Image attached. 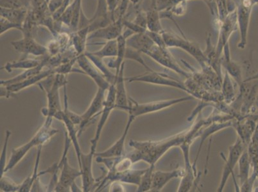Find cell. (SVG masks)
Wrapping results in <instances>:
<instances>
[{"label":"cell","instance_id":"18","mask_svg":"<svg viewBox=\"0 0 258 192\" xmlns=\"http://www.w3.org/2000/svg\"><path fill=\"white\" fill-rule=\"evenodd\" d=\"M257 126V122L250 116H248L234 121L232 127H233L234 130L236 131L239 139L247 147L255 130H256Z\"/></svg>","mask_w":258,"mask_h":192},{"label":"cell","instance_id":"40","mask_svg":"<svg viewBox=\"0 0 258 192\" xmlns=\"http://www.w3.org/2000/svg\"><path fill=\"white\" fill-rule=\"evenodd\" d=\"M0 6L1 8L7 9L26 8L21 0H1Z\"/></svg>","mask_w":258,"mask_h":192},{"label":"cell","instance_id":"30","mask_svg":"<svg viewBox=\"0 0 258 192\" xmlns=\"http://www.w3.org/2000/svg\"><path fill=\"white\" fill-rule=\"evenodd\" d=\"M43 61V57L41 59H32V58H24V59L9 62L1 67V69L6 70L11 72L15 69L28 70L38 66Z\"/></svg>","mask_w":258,"mask_h":192},{"label":"cell","instance_id":"39","mask_svg":"<svg viewBox=\"0 0 258 192\" xmlns=\"http://www.w3.org/2000/svg\"><path fill=\"white\" fill-rule=\"evenodd\" d=\"M0 35L1 36L4 35L5 33L8 32L9 30L13 29H17L22 31L23 27L22 25L16 24L13 22H10L6 19L4 18H0Z\"/></svg>","mask_w":258,"mask_h":192},{"label":"cell","instance_id":"33","mask_svg":"<svg viewBox=\"0 0 258 192\" xmlns=\"http://www.w3.org/2000/svg\"><path fill=\"white\" fill-rule=\"evenodd\" d=\"M247 150L251 161V165L258 177V128L257 126L254 135L251 139Z\"/></svg>","mask_w":258,"mask_h":192},{"label":"cell","instance_id":"28","mask_svg":"<svg viewBox=\"0 0 258 192\" xmlns=\"http://www.w3.org/2000/svg\"><path fill=\"white\" fill-rule=\"evenodd\" d=\"M236 82L226 71L223 77L221 92L223 100L225 104L230 105L235 100L237 94L236 92Z\"/></svg>","mask_w":258,"mask_h":192},{"label":"cell","instance_id":"36","mask_svg":"<svg viewBox=\"0 0 258 192\" xmlns=\"http://www.w3.org/2000/svg\"><path fill=\"white\" fill-rule=\"evenodd\" d=\"M11 135L12 132L10 130H7L6 131V137H5L3 149H2L1 156H0V174H1V176L5 174V170H6L7 166V153H8L9 142Z\"/></svg>","mask_w":258,"mask_h":192},{"label":"cell","instance_id":"26","mask_svg":"<svg viewBox=\"0 0 258 192\" xmlns=\"http://www.w3.org/2000/svg\"><path fill=\"white\" fill-rule=\"evenodd\" d=\"M223 53L224 57L221 59L222 66L225 68L226 71L236 82L237 85L240 86L243 81L242 71L240 65L231 60L228 43L224 46Z\"/></svg>","mask_w":258,"mask_h":192},{"label":"cell","instance_id":"35","mask_svg":"<svg viewBox=\"0 0 258 192\" xmlns=\"http://www.w3.org/2000/svg\"><path fill=\"white\" fill-rule=\"evenodd\" d=\"M156 168V165H150L149 167L145 169L144 174L141 178L139 185L138 186L137 191L146 192L151 191L153 181V175Z\"/></svg>","mask_w":258,"mask_h":192},{"label":"cell","instance_id":"8","mask_svg":"<svg viewBox=\"0 0 258 192\" xmlns=\"http://www.w3.org/2000/svg\"><path fill=\"white\" fill-rule=\"evenodd\" d=\"M125 81L129 83L133 82H144V83L153 84V85H158L166 86H172L176 88L180 89L189 93L186 86L184 83L177 80V79L171 78L167 74L163 73V72H156L154 71H149L146 73L138 75V76L127 77L125 78Z\"/></svg>","mask_w":258,"mask_h":192},{"label":"cell","instance_id":"10","mask_svg":"<svg viewBox=\"0 0 258 192\" xmlns=\"http://www.w3.org/2000/svg\"><path fill=\"white\" fill-rule=\"evenodd\" d=\"M115 99H116V92H115V85L112 84L110 88L108 89L106 98L104 102V109L101 113L99 122H98L97 129H96L95 137L91 140L90 151L94 154L97 153L98 142L99 141L101 134H102L103 128L106 124L110 115L115 109Z\"/></svg>","mask_w":258,"mask_h":192},{"label":"cell","instance_id":"2","mask_svg":"<svg viewBox=\"0 0 258 192\" xmlns=\"http://www.w3.org/2000/svg\"><path fill=\"white\" fill-rule=\"evenodd\" d=\"M53 119L51 117H46L43 125L39 129L31 140L22 146L13 150L10 158L7 163L5 173L13 169L24 158L26 154L29 153L33 147L43 146L51 138L57 134L58 130L51 127Z\"/></svg>","mask_w":258,"mask_h":192},{"label":"cell","instance_id":"42","mask_svg":"<svg viewBox=\"0 0 258 192\" xmlns=\"http://www.w3.org/2000/svg\"><path fill=\"white\" fill-rule=\"evenodd\" d=\"M109 191L112 192H123L125 191V188L123 185L121 184V182L113 181L110 183Z\"/></svg>","mask_w":258,"mask_h":192},{"label":"cell","instance_id":"7","mask_svg":"<svg viewBox=\"0 0 258 192\" xmlns=\"http://www.w3.org/2000/svg\"><path fill=\"white\" fill-rule=\"evenodd\" d=\"M246 149H247V147L243 144L242 141L238 137L235 142L229 147L228 156L227 158H224L225 165L224 168H223L219 186L217 189L218 192L224 191L230 175H233V176H234V168L238 163L241 154H243V151Z\"/></svg>","mask_w":258,"mask_h":192},{"label":"cell","instance_id":"16","mask_svg":"<svg viewBox=\"0 0 258 192\" xmlns=\"http://www.w3.org/2000/svg\"><path fill=\"white\" fill-rule=\"evenodd\" d=\"M135 119V117H134L133 115L128 114L125 128L124 129L123 133H122L119 139L111 147H110L105 151L100 152V153H96L95 158L98 157V158H111L123 156V154L125 153V140L131 126H132V124Z\"/></svg>","mask_w":258,"mask_h":192},{"label":"cell","instance_id":"38","mask_svg":"<svg viewBox=\"0 0 258 192\" xmlns=\"http://www.w3.org/2000/svg\"><path fill=\"white\" fill-rule=\"evenodd\" d=\"M141 54L142 53L139 52V51L134 50V49L126 46L125 59L136 61V62H137L141 65H142L145 69L148 70V71H152L151 68L148 66L146 63H145V60H144V58H142Z\"/></svg>","mask_w":258,"mask_h":192},{"label":"cell","instance_id":"22","mask_svg":"<svg viewBox=\"0 0 258 192\" xmlns=\"http://www.w3.org/2000/svg\"><path fill=\"white\" fill-rule=\"evenodd\" d=\"M184 174V168H177L168 172L155 170L151 191H161L171 180L174 178H181Z\"/></svg>","mask_w":258,"mask_h":192},{"label":"cell","instance_id":"25","mask_svg":"<svg viewBox=\"0 0 258 192\" xmlns=\"http://www.w3.org/2000/svg\"><path fill=\"white\" fill-rule=\"evenodd\" d=\"M43 146L37 147V156L36 162L33 170L32 174L29 177L26 178L25 181L21 184L20 192H29V191H43V188H41V184L39 181V173H38V168L39 167L40 158Z\"/></svg>","mask_w":258,"mask_h":192},{"label":"cell","instance_id":"37","mask_svg":"<svg viewBox=\"0 0 258 192\" xmlns=\"http://www.w3.org/2000/svg\"><path fill=\"white\" fill-rule=\"evenodd\" d=\"M21 184L16 183L10 177L3 175L0 181V189L5 192L20 191Z\"/></svg>","mask_w":258,"mask_h":192},{"label":"cell","instance_id":"6","mask_svg":"<svg viewBox=\"0 0 258 192\" xmlns=\"http://www.w3.org/2000/svg\"><path fill=\"white\" fill-rule=\"evenodd\" d=\"M58 175L57 184H56L53 191H83L76 184L77 178L81 177V169L75 168L70 165L67 156H65L62 168Z\"/></svg>","mask_w":258,"mask_h":192},{"label":"cell","instance_id":"44","mask_svg":"<svg viewBox=\"0 0 258 192\" xmlns=\"http://www.w3.org/2000/svg\"><path fill=\"white\" fill-rule=\"evenodd\" d=\"M24 4L26 8L29 9L31 8L32 0H21Z\"/></svg>","mask_w":258,"mask_h":192},{"label":"cell","instance_id":"43","mask_svg":"<svg viewBox=\"0 0 258 192\" xmlns=\"http://www.w3.org/2000/svg\"><path fill=\"white\" fill-rule=\"evenodd\" d=\"M108 10L114 18V12L116 10L119 4V0H107ZM115 20V18H114Z\"/></svg>","mask_w":258,"mask_h":192},{"label":"cell","instance_id":"4","mask_svg":"<svg viewBox=\"0 0 258 192\" xmlns=\"http://www.w3.org/2000/svg\"><path fill=\"white\" fill-rule=\"evenodd\" d=\"M195 99L196 98L193 96L190 95L189 97L175 98V99L159 101V102L147 103V104H139L132 98H129V108L127 113L133 115L137 118L139 116L161 111L174 106L175 105L179 104L180 103L189 102Z\"/></svg>","mask_w":258,"mask_h":192},{"label":"cell","instance_id":"13","mask_svg":"<svg viewBox=\"0 0 258 192\" xmlns=\"http://www.w3.org/2000/svg\"><path fill=\"white\" fill-rule=\"evenodd\" d=\"M13 48L17 52L23 55H31L35 57H43L48 54L46 47L37 43L32 36H23L22 39L11 43Z\"/></svg>","mask_w":258,"mask_h":192},{"label":"cell","instance_id":"3","mask_svg":"<svg viewBox=\"0 0 258 192\" xmlns=\"http://www.w3.org/2000/svg\"><path fill=\"white\" fill-rule=\"evenodd\" d=\"M67 75L56 74L51 75L44 80L40 82L38 85L45 92L48 107L41 110L44 117L54 118L55 115L62 111L60 98V89L67 85Z\"/></svg>","mask_w":258,"mask_h":192},{"label":"cell","instance_id":"9","mask_svg":"<svg viewBox=\"0 0 258 192\" xmlns=\"http://www.w3.org/2000/svg\"><path fill=\"white\" fill-rule=\"evenodd\" d=\"M168 48H162V47L155 44L151 50L146 55L149 56L161 66L168 68L176 73L185 78H189L191 74L183 70L178 63L176 62L174 57L168 50Z\"/></svg>","mask_w":258,"mask_h":192},{"label":"cell","instance_id":"31","mask_svg":"<svg viewBox=\"0 0 258 192\" xmlns=\"http://www.w3.org/2000/svg\"><path fill=\"white\" fill-rule=\"evenodd\" d=\"M91 53L101 59L105 58H116L118 53V41L114 39L106 41L100 50Z\"/></svg>","mask_w":258,"mask_h":192},{"label":"cell","instance_id":"20","mask_svg":"<svg viewBox=\"0 0 258 192\" xmlns=\"http://www.w3.org/2000/svg\"><path fill=\"white\" fill-rule=\"evenodd\" d=\"M125 63L124 62L121 65L119 74L116 76L115 81V92H116V99H115V109L121 110L127 112L129 108V98L126 93L125 88V78L124 77V69H125Z\"/></svg>","mask_w":258,"mask_h":192},{"label":"cell","instance_id":"41","mask_svg":"<svg viewBox=\"0 0 258 192\" xmlns=\"http://www.w3.org/2000/svg\"><path fill=\"white\" fill-rule=\"evenodd\" d=\"M64 0H50L48 2V9L51 14L55 13L64 4Z\"/></svg>","mask_w":258,"mask_h":192},{"label":"cell","instance_id":"21","mask_svg":"<svg viewBox=\"0 0 258 192\" xmlns=\"http://www.w3.org/2000/svg\"><path fill=\"white\" fill-rule=\"evenodd\" d=\"M54 119H57V120L62 122L64 123L66 128H67V133L69 135L70 140H72V143L74 145L75 151H76L77 160H78L79 166L81 165V154L83 153L81 151V147H80L78 137L79 136V128H77V126L73 122L70 120L69 117L64 113V112L61 111L58 112L54 117Z\"/></svg>","mask_w":258,"mask_h":192},{"label":"cell","instance_id":"19","mask_svg":"<svg viewBox=\"0 0 258 192\" xmlns=\"http://www.w3.org/2000/svg\"><path fill=\"white\" fill-rule=\"evenodd\" d=\"M123 18H119L111 24L91 32L88 39H102L105 41L117 39L123 33Z\"/></svg>","mask_w":258,"mask_h":192},{"label":"cell","instance_id":"27","mask_svg":"<svg viewBox=\"0 0 258 192\" xmlns=\"http://www.w3.org/2000/svg\"><path fill=\"white\" fill-rule=\"evenodd\" d=\"M147 32L133 35L126 40V46L146 55L156 44Z\"/></svg>","mask_w":258,"mask_h":192},{"label":"cell","instance_id":"15","mask_svg":"<svg viewBox=\"0 0 258 192\" xmlns=\"http://www.w3.org/2000/svg\"><path fill=\"white\" fill-rule=\"evenodd\" d=\"M95 154L90 151V153L85 154L82 153L81 156V165L79 168L82 172V183H83V190L84 192H89L92 189H96L97 179H95L93 174V161L95 158Z\"/></svg>","mask_w":258,"mask_h":192},{"label":"cell","instance_id":"11","mask_svg":"<svg viewBox=\"0 0 258 192\" xmlns=\"http://www.w3.org/2000/svg\"><path fill=\"white\" fill-rule=\"evenodd\" d=\"M191 144L184 142L179 146L181 149L185 163L184 174L180 179L177 191L187 192L198 184V178L197 176V170L195 169L193 164L191 163L189 159V148Z\"/></svg>","mask_w":258,"mask_h":192},{"label":"cell","instance_id":"1","mask_svg":"<svg viewBox=\"0 0 258 192\" xmlns=\"http://www.w3.org/2000/svg\"><path fill=\"white\" fill-rule=\"evenodd\" d=\"M188 130L183 131L177 135L167 138L160 141H137L131 140L129 146L133 147V151L126 154L133 163L144 161L149 165H156L170 149L180 146L187 139Z\"/></svg>","mask_w":258,"mask_h":192},{"label":"cell","instance_id":"12","mask_svg":"<svg viewBox=\"0 0 258 192\" xmlns=\"http://www.w3.org/2000/svg\"><path fill=\"white\" fill-rule=\"evenodd\" d=\"M106 91L104 89L98 88L97 92L96 93L95 97H94L88 109L83 114L81 115V125H79L78 128L79 136H81L85 128L90 125L94 118L102 113L103 109H104L105 98H106L105 97V92Z\"/></svg>","mask_w":258,"mask_h":192},{"label":"cell","instance_id":"29","mask_svg":"<svg viewBox=\"0 0 258 192\" xmlns=\"http://www.w3.org/2000/svg\"><path fill=\"white\" fill-rule=\"evenodd\" d=\"M29 9H7L0 8V16L16 24L22 25L23 27L26 18H27Z\"/></svg>","mask_w":258,"mask_h":192},{"label":"cell","instance_id":"14","mask_svg":"<svg viewBox=\"0 0 258 192\" xmlns=\"http://www.w3.org/2000/svg\"><path fill=\"white\" fill-rule=\"evenodd\" d=\"M77 62L78 63L80 68L83 71L84 74L88 75L93 79L97 85L98 88L108 90L111 84L107 80L102 72L91 62L90 58L86 55L85 53L81 54L77 57Z\"/></svg>","mask_w":258,"mask_h":192},{"label":"cell","instance_id":"5","mask_svg":"<svg viewBox=\"0 0 258 192\" xmlns=\"http://www.w3.org/2000/svg\"><path fill=\"white\" fill-rule=\"evenodd\" d=\"M161 34L168 48H178L186 51L198 61L203 69L209 65L204 51L201 50L200 47L196 43L182 38L172 32L163 31Z\"/></svg>","mask_w":258,"mask_h":192},{"label":"cell","instance_id":"23","mask_svg":"<svg viewBox=\"0 0 258 192\" xmlns=\"http://www.w3.org/2000/svg\"><path fill=\"white\" fill-rule=\"evenodd\" d=\"M82 2L83 0H74L68 7L60 20L63 24L69 26L73 31L78 30L80 18L83 11Z\"/></svg>","mask_w":258,"mask_h":192},{"label":"cell","instance_id":"32","mask_svg":"<svg viewBox=\"0 0 258 192\" xmlns=\"http://www.w3.org/2000/svg\"><path fill=\"white\" fill-rule=\"evenodd\" d=\"M239 174L238 177L240 179V186L245 183L250 177V168L251 161L249 156H248L247 149L243 151L238 161Z\"/></svg>","mask_w":258,"mask_h":192},{"label":"cell","instance_id":"17","mask_svg":"<svg viewBox=\"0 0 258 192\" xmlns=\"http://www.w3.org/2000/svg\"><path fill=\"white\" fill-rule=\"evenodd\" d=\"M254 2V0H243L238 6L237 20L238 21L241 32V41L238 47L241 49L245 48L247 43L248 23Z\"/></svg>","mask_w":258,"mask_h":192},{"label":"cell","instance_id":"24","mask_svg":"<svg viewBox=\"0 0 258 192\" xmlns=\"http://www.w3.org/2000/svg\"><path fill=\"white\" fill-rule=\"evenodd\" d=\"M113 22H115L113 16L108 10L107 0H98L95 13L90 19L92 27L95 29H100Z\"/></svg>","mask_w":258,"mask_h":192},{"label":"cell","instance_id":"34","mask_svg":"<svg viewBox=\"0 0 258 192\" xmlns=\"http://www.w3.org/2000/svg\"><path fill=\"white\" fill-rule=\"evenodd\" d=\"M87 57H88L92 62L94 65L99 69V71L102 72L105 78L110 83L114 84L116 81V75L115 73H112L109 71V67L105 65L103 59L96 57V56L92 55L91 52H85Z\"/></svg>","mask_w":258,"mask_h":192}]
</instances>
